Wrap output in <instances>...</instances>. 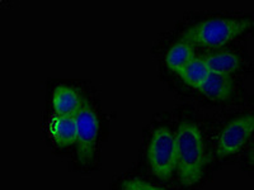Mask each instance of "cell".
Instances as JSON below:
<instances>
[{
    "mask_svg": "<svg viewBox=\"0 0 254 190\" xmlns=\"http://www.w3.org/2000/svg\"><path fill=\"white\" fill-rule=\"evenodd\" d=\"M147 161L151 173L162 180H169L177 171L176 135L167 127H158L147 148Z\"/></svg>",
    "mask_w": 254,
    "mask_h": 190,
    "instance_id": "obj_3",
    "label": "cell"
},
{
    "mask_svg": "<svg viewBox=\"0 0 254 190\" xmlns=\"http://www.w3.org/2000/svg\"><path fill=\"white\" fill-rule=\"evenodd\" d=\"M121 190H167L165 188L142 180L140 178H131L124 180L121 184Z\"/></svg>",
    "mask_w": 254,
    "mask_h": 190,
    "instance_id": "obj_12",
    "label": "cell"
},
{
    "mask_svg": "<svg viewBox=\"0 0 254 190\" xmlns=\"http://www.w3.org/2000/svg\"><path fill=\"white\" fill-rule=\"evenodd\" d=\"M254 133V114L242 115L231 121L221 131L217 141L219 157L234 155L239 152Z\"/></svg>",
    "mask_w": 254,
    "mask_h": 190,
    "instance_id": "obj_5",
    "label": "cell"
},
{
    "mask_svg": "<svg viewBox=\"0 0 254 190\" xmlns=\"http://www.w3.org/2000/svg\"><path fill=\"white\" fill-rule=\"evenodd\" d=\"M208 75H210V71L206 66L205 60L196 57L183 70V72L179 76L182 78V80L187 84L188 87L199 90V88L202 87V84L205 83Z\"/></svg>",
    "mask_w": 254,
    "mask_h": 190,
    "instance_id": "obj_11",
    "label": "cell"
},
{
    "mask_svg": "<svg viewBox=\"0 0 254 190\" xmlns=\"http://www.w3.org/2000/svg\"><path fill=\"white\" fill-rule=\"evenodd\" d=\"M253 28V18H208L186 29L181 41L190 46L220 48Z\"/></svg>",
    "mask_w": 254,
    "mask_h": 190,
    "instance_id": "obj_2",
    "label": "cell"
},
{
    "mask_svg": "<svg viewBox=\"0 0 254 190\" xmlns=\"http://www.w3.org/2000/svg\"><path fill=\"white\" fill-rule=\"evenodd\" d=\"M251 161H252V164L254 165V148L251 151Z\"/></svg>",
    "mask_w": 254,
    "mask_h": 190,
    "instance_id": "obj_13",
    "label": "cell"
},
{
    "mask_svg": "<svg viewBox=\"0 0 254 190\" xmlns=\"http://www.w3.org/2000/svg\"><path fill=\"white\" fill-rule=\"evenodd\" d=\"M203 60H205L206 66L211 74L230 75L233 72L238 71L240 67L239 56L228 51L216 52Z\"/></svg>",
    "mask_w": 254,
    "mask_h": 190,
    "instance_id": "obj_10",
    "label": "cell"
},
{
    "mask_svg": "<svg viewBox=\"0 0 254 190\" xmlns=\"http://www.w3.org/2000/svg\"><path fill=\"white\" fill-rule=\"evenodd\" d=\"M84 101L78 90L69 85H60L52 93V108L59 115H76Z\"/></svg>",
    "mask_w": 254,
    "mask_h": 190,
    "instance_id": "obj_6",
    "label": "cell"
},
{
    "mask_svg": "<svg viewBox=\"0 0 254 190\" xmlns=\"http://www.w3.org/2000/svg\"><path fill=\"white\" fill-rule=\"evenodd\" d=\"M76 121V146L79 161L84 165L92 162L94 157L95 142L98 136V117L87 100L75 115Z\"/></svg>",
    "mask_w": 254,
    "mask_h": 190,
    "instance_id": "obj_4",
    "label": "cell"
},
{
    "mask_svg": "<svg viewBox=\"0 0 254 190\" xmlns=\"http://www.w3.org/2000/svg\"><path fill=\"white\" fill-rule=\"evenodd\" d=\"M234 90V81L230 75L211 74L207 76L199 92L212 100H228Z\"/></svg>",
    "mask_w": 254,
    "mask_h": 190,
    "instance_id": "obj_8",
    "label": "cell"
},
{
    "mask_svg": "<svg viewBox=\"0 0 254 190\" xmlns=\"http://www.w3.org/2000/svg\"><path fill=\"white\" fill-rule=\"evenodd\" d=\"M177 173L185 187L197 184L203 176L206 165L205 146L198 127L183 122L176 133Z\"/></svg>",
    "mask_w": 254,
    "mask_h": 190,
    "instance_id": "obj_1",
    "label": "cell"
},
{
    "mask_svg": "<svg viewBox=\"0 0 254 190\" xmlns=\"http://www.w3.org/2000/svg\"><path fill=\"white\" fill-rule=\"evenodd\" d=\"M49 131L59 147H69L76 143L75 115H52Z\"/></svg>",
    "mask_w": 254,
    "mask_h": 190,
    "instance_id": "obj_7",
    "label": "cell"
},
{
    "mask_svg": "<svg viewBox=\"0 0 254 190\" xmlns=\"http://www.w3.org/2000/svg\"><path fill=\"white\" fill-rule=\"evenodd\" d=\"M194 49L193 46H190L187 42L179 41L176 45L169 48L165 57L167 66L174 71L176 74L181 75L183 70L194 60Z\"/></svg>",
    "mask_w": 254,
    "mask_h": 190,
    "instance_id": "obj_9",
    "label": "cell"
}]
</instances>
